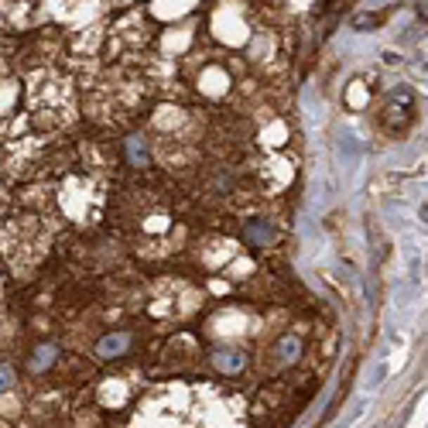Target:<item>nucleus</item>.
I'll return each instance as SVG.
<instances>
[{
    "label": "nucleus",
    "instance_id": "nucleus-6",
    "mask_svg": "<svg viewBox=\"0 0 428 428\" xmlns=\"http://www.w3.org/2000/svg\"><path fill=\"white\" fill-rule=\"evenodd\" d=\"M243 363H247V360H243L240 353H226V349H223V353H216V367H219V370L237 374V370H243Z\"/></svg>",
    "mask_w": 428,
    "mask_h": 428
},
{
    "label": "nucleus",
    "instance_id": "nucleus-2",
    "mask_svg": "<svg viewBox=\"0 0 428 428\" xmlns=\"http://www.w3.org/2000/svg\"><path fill=\"white\" fill-rule=\"evenodd\" d=\"M243 237H247L250 247H271L274 237H278V230L271 226L268 219H250V223H247V230H243Z\"/></svg>",
    "mask_w": 428,
    "mask_h": 428
},
{
    "label": "nucleus",
    "instance_id": "nucleus-5",
    "mask_svg": "<svg viewBox=\"0 0 428 428\" xmlns=\"http://www.w3.org/2000/svg\"><path fill=\"white\" fill-rule=\"evenodd\" d=\"M127 158H131V164H148V144H144V137H127Z\"/></svg>",
    "mask_w": 428,
    "mask_h": 428
},
{
    "label": "nucleus",
    "instance_id": "nucleus-4",
    "mask_svg": "<svg viewBox=\"0 0 428 428\" xmlns=\"http://www.w3.org/2000/svg\"><path fill=\"white\" fill-rule=\"evenodd\" d=\"M298 356H301V339H298L294 332H288V336L278 343V360H281V363H294Z\"/></svg>",
    "mask_w": 428,
    "mask_h": 428
},
{
    "label": "nucleus",
    "instance_id": "nucleus-1",
    "mask_svg": "<svg viewBox=\"0 0 428 428\" xmlns=\"http://www.w3.org/2000/svg\"><path fill=\"white\" fill-rule=\"evenodd\" d=\"M127 346H131V336H127V332H107V336L96 343V356H100V360H117L120 353H127Z\"/></svg>",
    "mask_w": 428,
    "mask_h": 428
},
{
    "label": "nucleus",
    "instance_id": "nucleus-3",
    "mask_svg": "<svg viewBox=\"0 0 428 428\" xmlns=\"http://www.w3.org/2000/svg\"><path fill=\"white\" fill-rule=\"evenodd\" d=\"M55 360H58V349L45 343V346L34 349V356H31V370H34V374H45V370L52 367Z\"/></svg>",
    "mask_w": 428,
    "mask_h": 428
},
{
    "label": "nucleus",
    "instance_id": "nucleus-7",
    "mask_svg": "<svg viewBox=\"0 0 428 428\" xmlns=\"http://www.w3.org/2000/svg\"><path fill=\"white\" fill-rule=\"evenodd\" d=\"M14 384V367L11 363H0V391H7Z\"/></svg>",
    "mask_w": 428,
    "mask_h": 428
}]
</instances>
